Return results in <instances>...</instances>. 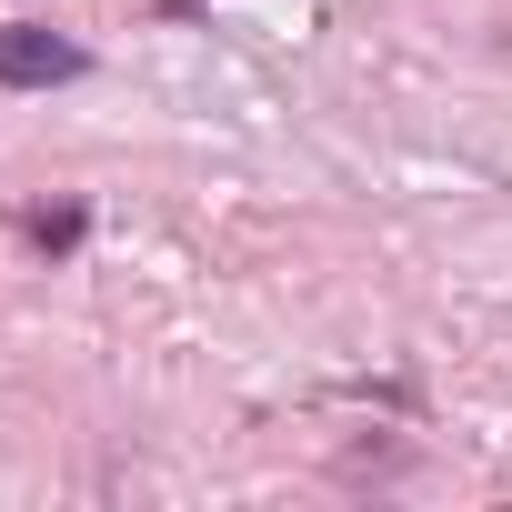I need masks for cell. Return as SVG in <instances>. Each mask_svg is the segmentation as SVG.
Masks as SVG:
<instances>
[{"mask_svg": "<svg viewBox=\"0 0 512 512\" xmlns=\"http://www.w3.org/2000/svg\"><path fill=\"white\" fill-rule=\"evenodd\" d=\"M91 61H81V41H61V31H41V21H0V91H61V81H81Z\"/></svg>", "mask_w": 512, "mask_h": 512, "instance_id": "1", "label": "cell"}]
</instances>
